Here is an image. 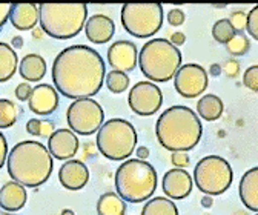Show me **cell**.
Returning a JSON list of instances; mask_svg holds the SVG:
<instances>
[{
  "label": "cell",
  "mask_w": 258,
  "mask_h": 215,
  "mask_svg": "<svg viewBox=\"0 0 258 215\" xmlns=\"http://www.w3.org/2000/svg\"><path fill=\"white\" fill-rule=\"evenodd\" d=\"M52 82L63 97L79 100L99 94L106 69L102 55L86 45L68 46L52 63Z\"/></svg>",
  "instance_id": "cell-1"
},
{
  "label": "cell",
  "mask_w": 258,
  "mask_h": 215,
  "mask_svg": "<svg viewBox=\"0 0 258 215\" xmlns=\"http://www.w3.org/2000/svg\"><path fill=\"white\" fill-rule=\"evenodd\" d=\"M203 134L197 112L187 106L175 105L168 108L155 123V135L160 145L171 152H187L194 149Z\"/></svg>",
  "instance_id": "cell-2"
},
{
  "label": "cell",
  "mask_w": 258,
  "mask_h": 215,
  "mask_svg": "<svg viewBox=\"0 0 258 215\" xmlns=\"http://www.w3.org/2000/svg\"><path fill=\"white\" fill-rule=\"evenodd\" d=\"M10 177L25 188H37L52 174V157L48 148L36 140L19 141L7 157Z\"/></svg>",
  "instance_id": "cell-3"
},
{
  "label": "cell",
  "mask_w": 258,
  "mask_h": 215,
  "mask_svg": "<svg viewBox=\"0 0 258 215\" xmlns=\"http://www.w3.org/2000/svg\"><path fill=\"white\" fill-rule=\"evenodd\" d=\"M158 184L157 171L145 160L129 159L115 172L117 195L127 203H143L149 200Z\"/></svg>",
  "instance_id": "cell-4"
},
{
  "label": "cell",
  "mask_w": 258,
  "mask_h": 215,
  "mask_svg": "<svg viewBox=\"0 0 258 215\" xmlns=\"http://www.w3.org/2000/svg\"><path fill=\"white\" fill-rule=\"evenodd\" d=\"M88 20L86 4H40L39 23L52 39L68 40L76 37Z\"/></svg>",
  "instance_id": "cell-5"
},
{
  "label": "cell",
  "mask_w": 258,
  "mask_h": 215,
  "mask_svg": "<svg viewBox=\"0 0 258 215\" xmlns=\"http://www.w3.org/2000/svg\"><path fill=\"white\" fill-rule=\"evenodd\" d=\"M139 66L148 80L165 83L181 66V52L166 39H152L139 54Z\"/></svg>",
  "instance_id": "cell-6"
},
{
  "label": "cell",
  "mask_w": 258,
  "mask_h": 215,
  "mask_svg": "<svg viewBox=\"0 0 258 215\" xmlns=\"http://www.w3.org/2000/svg\"><path fill=\"white\" fill-rule=\"evenodd\" d=\"M137 131L131 121L124 118H111L97 131V148L108 160L121 162L133 156L137 146Z\"/></svg>",
  "instance_id": "cell-7"
},
{
  "label": "cell",
  "mask_w": 258,
  "mask_h": 215,
  "mask_svg": "<svg viewBox=\"0 0 258 215\" xmlns=\"http://www.w3.org/2000/svg\"><path fill=\"white\" fill-rule=\"evenodd\" d=\"M234 171L228 160L218 156L203 157L194 168L192 181L205 195H221L232 184Z\"/></svg>",
  "instance_id": "cell-8"
},
{
  "label": "cell",
  "mask_w": 258,
  "mask_h": 215,
  "mask_svg": "<svg viewBox=\"0 0 258 215\" xmlns=\"http://www.w3.org/2000/svg\"><path fill=\"white\" fill-rule=\"evenodd\" d=\"M120 16L124 31L137 39L154 36L163 25V7L160 4H124Z\"/></svg>",
  "instance_id": "cell-9"
},
{
  "label": "cell",
  "mask_w": 258,
  "mask_h": 215,
  "mask_svg": "<svg viewBox=\"0 0 258 215\" xmlns=\"http://www.w3.org/2000/svg\"><path fill=\"white\" fill-rule=\"evenodd\" d=\"M67 121L74 134L92 135L105 123V112L99 102L92 99H79L70 105Z\"/></svg>",
  "instance_id": "cell-10"
},
{
  "label": "cell",
  "mask_w": 258,
  "mask_h": 215,
  "mask_svg": "<svg viewBox=\"0 0 258 215\" xmlns=\"http://www.w3.org/2000/svg\"><path fill=\"white\" fill-rule=\"evenodd\" d=\"M127 103L134 114L149 117L154 115L163 103V92L152 82H139L129 92Z\"/></svg>",
  "instance_id": "cell-11"
},
{
  "label": "cell",
  "mask_w": 258,
  "mask_h": 215,
  "mask_svg": "<svg viewBox=\"0 0 258 215\" xmlns=\"http://www.w3.org/2000/svg\"><path fill=\"white\" fill-rule=\"evenodd\" d=\"M209 83L208 73L197 63H186L174 76L175 91L184 99H196L206 91Z\"/></svg>",
  "instance_id": "cell-12"
},
{
  "label": "cell",
  "mask_w": 258,
  "mask_h": 215,
  "mask_svg": "<svg viewBox=\"0 0 258 215\" xmlns=\"http://www.w3.org/2000/svg\"><path fill=\"white\" fill-rule=\"evenodd\" d=\"M108 63L114 71H134L139 63V49L129 40H117L108 49Z\"/></svg>",
  "instance_id": "cell-13"
},
{
  "label": "cell",
  "mask_w": 258,
  "mask_h": 215,
  "mask_svg": "<svg viewBox=\"0 0 258 215\" xmlns=\"http://www.w3.org/2000/svg\"><path fill=\"white\" fill-rule=\"evenodd\" d=\"M29 111L34 112L39 117L51 115L58 106V94L54 86L40 83L36 88H32V92L28 99Z\"/></svg>",
  "instance_id": "cell-14"
},
{
  "label": "cell",
  "mask_w": 258,
  "mask_h": 215,
  "mask_svg": "<svg viewBox=\"0 0 258 215\" xmlns=\"http://www.w3.org/2000/svg\"><path fill=\"white\" fill-rule=\"evenodd\" d=\"M46 148L52 159L71 160L79 151V138L71 129H55L48 138Z\"/></svg>",
  "instance_id": "cell-15"
},
{
  "label": "cell",
  "mask_w": 258,
  "mask_h": 215,
  "mask_svg": "<svg viewBox=\"0 0 258 215\" xmlns=\"http://www.w3.org/2000/svg\"><path fill=\"white\" fill-rule=\"evenodd\" d=\"M192 177L186 169H171L163 175L161 180V189L169 200H183L192 191Z\"/></svg>",
  "instance_id": "cell-16"
},
{
  "label": "cell",
  "mask_w": 258,
  "mask_h": 215,
  "mask_svg": "<svg viewBox=\"0 0 258 215\" xmlns=\"http://www.w3.org/2000/svg\"><path fill=\"white\" fill-rule=\"evenodd\" d=\"M58 181L68 191H80L89 181V169L80 160H67L58 171Z\"/></svg>",
  "instance_id": "cell-17"
},
{
  "label": "cell",
  "mask_w": 258,
  "mask_h": 215,
  "mask_svg": "<svg viewBox=\"0 0 258 215\" xmlns=\"http://www.w3.org/2000/svg\"><path fill=\"white\" fill-rule=\"evenodd\" d=\"M83 29H85L86 39L91 43L103 45V43H108L114 37L115 23L111 17L105 14H94L86 20Z\"/></svg>",
  "instance_id": "cell-18"
},
{
  "label": "cell",
  "mask_w": 258,
  "mask_h": 215,
  "mask_svg": "<svg viewBox=\"0 0 258 215\" xmlns=\"http://www.w3.org/2000/svg\"><path fill=\"white\" fill-rule=\"evenodd\" d=\"M8 20L19 31L34 29L39 22V7L34 4H14L11 5Z\"/></svg>",
  "instance_id": "cell-19"
},
{
  "label": "cell",
  "mask_w": 258,
  "mask_h": 215,
  "mask_svg": "<svg viewBox=\"0 0 258 215\" xmlns=\"http://www.w3.org/2000/svg\"><path fill=\"white\" fill-rule=\"evenodd\" d=\"M28 200V194L25 186L20 183L11 180L0 188V207L7 212H17L20 210Z\"/></svg>",
  "instance_id": "cell-20"
},
{
  "label": "cell",
  "mask_w": 258,
  "mask_h": 215,
  "mask_svg": "<svg viewBox=\"0 0 258 215\" xmlns=\"http://www.w3.org/2000/svg\"><path fill=\"white\" fill-rule=\"evenodd\" d=\"M240 200L252 212H258V168H250L240 180Z\"/></svg>",
  "instance_id": "cell-21"
},
{
  "label": "cell",
  "mask_w": 258,
  "mask_h": 215,
  "mask_svg": "<svg viewBox=\"0 0 258 215\" xmlns=\"http://www.w3.org/2000/svg\"><path fill=\"white\" fill-rule=\"evenodd\" d=\"M19 73L26 82H39L46 74V61L39 54H28L20 61Z\"/></svg>",
  "instance_id": "cell-22"
},
{
  "label": "cell",
  "mask_w": 258,
  "mask_h": 215,
  "mask_svg": "<svg viewBox=\"0 0 258 215\" xmlns=\"http://www.w3.org/2000/svg\"><path fill=\"white\" fill-rule=\"evenodd\" d=\"M19 58L11 45L0 42V83L8 82L17 71Z\"/></svg>",
  "instance_id": "cell-23"
},
{
  "label": "cell",
  "mask_w": 258,
  "mask_h": 215,
  "mask_svg": "<svg viewBox=\"0 0 258 215\" xmlns=\"http://www.w3.org/2000/svg\"><path fill=\"white\" fill-rule=\"evenodd\" d=\"M223 111H224L223 100L215 94H205L197 103L199 117H202V118H205L208 121L218 120L221 117Z\"/></svg>",
  "instance_id": "cell-24"
},
{
  "label": "cell",
  "mask_w": 258,
  "mask_h": 215,
  "mask_svg": "<svg viewBox=\"0 0 258 215\" xmlns=\"http://www.w3.org/2000/svg\"><path fill=\"white\" fill-rule=\"evenodd\" d=\"M126 201L121 200L117 192H105L97 201V213L99 215H124Z\"/></svg>",
  "instance_id": "cell-25"
},
{
  "label": "cell",
  "mask_w": 258,
  "mask_h": 215,
  "mask_svg": "<svg viewBox=\"0 0 258 215\" xmlns=\"http://www.w3.org/2000/svg\"><path fill=\"white\" fill-rule=\"evenodd\" d=\"M142 215H178V209L172 200L166 197H155L145 203Z\"/></svg>",
  "instance_id": "cell-26"
},
{
  "label": "cell",
  "mask_w": 258,
  "mask_h": 215,
  "mask_svg": "<svg viewBox=\"0 0 258 215\" xmlns=\"http://www.w3.org/2000/svg\"><path fill=\"white\" fill-rule=\"evenodd\" d=\"M17 121V108L8 99H0V129H8Z\"/></svg>",
  "instance_id": "cell-27"
},
{
  "label": "cell",
  "mask_w": 258,
  "mask_h": 215,
  "mask_svg": "<svg viewBox=\"0 0 258 215\" xmlns=\"http://www.w3.org/2000/svg\"><path fill=\"white\" fill-rule=\"evenodd\" d=\"M234 34H235V31H234L229 19H221V20L215 22L212 26V37L218 43L226 45L234 37Z\"/></svg>",
  "instance_id": "cell-28"
},
{
  "label": "cell",
  "mask_w": 258,
  "mask_h": 215,
  "mask_svg": "<svg viewBox=\"0 0 258 215\" xmlns=\"http://www.w3.org/2000/svg\"><path fill=\"white\" fill-rule=\"evenodd\" d=\"M106 86L111 92H114V94H121V92H124L129 86V77L121 73V71H111L106 74Z\"/></svg>",
  "instance_id": "cell-29"
},
{
  "label": "cell",
  "mask_w": 258,
  "mask_h": 215,
  "mask_svg": "<svg viewBox=\"0 0 258 215\" xmlns=\"http://www.w3.org/2000/svg\"><path fill=\"white\" fill-rule=\"evenodd\" d=\"M226 49L234 57L244 55L250 49V40L243 33H235L234 37L226 43Z\"/></svg>",
  "instance_id": "cell-30"
},
{
  "label": "cell",
  "mask_w": 258,
  "mask_h": 215,
  "mask_svg": "<svg viewBox=\"0 0 258 215\" xmlns=\"http://www.w3.org/2000/svg\"><path fill=\"white\" fill-rule=\"evenodd\" d=\"M243 85L252 92H258V66L252 65L243 74Z\"/></svg>",
  "instance_id": "cell-31"
},
{
  "label": "cell",
  "mask_w": 258,
  "mask_h": 215,
  "mask_svg": "<svg viewBox=\"0 0 258 215\" xmlns=\"http://www.w3.org/2000/svg\"><path fill=\"white\" fill-rule=\"evenodd\" d=\"M246 29L252 39L258 40V7H253L246 17Z\"/></svg>",
  "instance_id": "cell-32"
},
{
  "label": "cell",
  "mask_w": 258,
  "mask_h": 215,
  "mask_svg": "<svg viewBox=\"0 0 258 215\" xmlns=\"http://www.w3.org/2000/svg\"><path fill=\"white\" fill-rule=\"evenodd\" d=\"M246 17H247V14L244 11H234L232 13L229 22H231L235 33H241L243 29H246Z\"/></svg>",
  "instance_id": "cell-33"
},
{
  "label": "cell",
  "mask_w": 258,
  "mask_h": 215,
  "mask_svg": "<svg viewBox=\"0 0 258 215\" xmlns=\"http://www.w3.org/2000/svg\"><path fill=\"white\" fill-rule=\"evenodd\" d=\"M171 162H172V165L174 166H177V168H180V169H184L187 165H189V162H190V159H189V156L186 152H172V156H171Z\"/></svg>",
  "instance_id": "cell-34"
},
{
  "label": "cell",
  "mask_w": 258,
  "mask_h": 215,
  "mask_svg": "<svg viewBox=\"0 0 258 215\" xmlns=\"http://www.w3.org/2000/svg\"><path fill=\"white\" fill-rule=\"evenodd\" d=\"M184 20H186V16L180 8H174L168 13V22L172 26H180L184 23Z\"/></svg>",
  "instance_id": "cell-35"
},
{
  "label": "cell",
  "mask_w": 258,
  "mask_h": 215,
  "mask_svg": "<svg viewBox=\"0 0 258 215\" xmlns=\"http://www.w3.org/2000/svg\"><path fill=\"white\" fill-rule=\"evenodd\" d=\"M31 92H32V88H31V85L26 82H23V83H20V85H17V88H16V97L20 100V102H28V99H29V96H31Z\"/></svg>",
  "instance_id": "cell-36"
},
{
  "label": "cell",
  "mask_w": 258,
  "mask_h": 215,
  "mask_svg": "<svg viewBox=\"0 0 258 215\" xmlns=\"http://www.w3.org/2000/svg\"><path fill=\"white\" fill-rule=\"evenodd\" d=\"M221 69L226 73V76H228V77H235L238 74V71H240V65H238V61H235L234 58H231V60H228L221 66Z\"/></svg>",
  "instance_id": "cell-37"
},
{
  "label": "cell",
  "mask_w": 258,
  "mask_h": 215,
  "mask_svg": "<svg viewBox=\"0 0 258 215\" xmlns=\"http://www.w3.org/2000/svg\"><path fill=\"white\" fill-rule=\"evenodd\" d=\"M40 128H42V120H39V118H31L26 121V131L31 135L40 137Z\"/></svg>",
  "instance_id": "cell-38"
},
{
  "label": "cell",
  "mask_w": 258,
  "mask_h": 215,
  "mask_svg": "<svg viewBox=\"0 0 258 215\" xmlns=\"http://www.w3.org/2000/svg\"><path fill=\"white\" fill-rule=\"evenodd\" d=\"M7 157H8V143L5 135L0 132V169L7 163Z\"/></svg>",
  "instance_id": "cell-39"
},
{
  "label": "cell",
  "mask_w": 258,
  "mask_h": 215,
  "mask_svg": "<svg viewBox=\"0 0 258 215\" xmlns=\"http://www.w3.org/2000/svg\"><path fill=\"white\" fill-rule=\"evenodd\" d=\"M10 10H11V4H0V29H2L5 26V23L8 22Z\"/></svg>",
  "instance_id": "cell-40"
},
{
  "label": "cell",
  "mask_w": 258,
  "mask_h": 215,
  "mask_svg": "<svg viewBox=\"0 0 258 215\" xmlns=\"http://www.w3.org/2000/svg\"><path fill=\"white\" fill-rule=\"evenodd\" d=\"M174 46H180V45H184L186 42V36L183 33H180V31H177V33H174L171 36V40H169Z\"/></svg>",
  "instance_id": "cell-41"
},
{
  "label": "cell",
  "mask_w": 258,
  "mask_h": 215,
  "mask_svg": "<svg viewBox=\"0 0 258 215\" xmlns=\"http://www.w3.org/2000/svg\"><path fill=\"white\" fill-rule=\"evenodd\" d=\"M136 154H137L139 160H145V159L149 157V149H148L146 146H140V148H137Z\"/></svg>",
  "instance_id": "cell-42"
},
{
  "label": "cell",
  "mask_w": 258,
  "mask_h": 215,
  "mask_svg": "<svg viewBox=\"0 0 258 215\" xmlns=\"http://www.w3.org/2000/svg\"><path fill=\"white\" fill-rule=\"evenodd\" d=\"M11 43H13V48H17L19 49V48L23 46V39L20 36H16V37H13V42Z\"/></svg>",
  "instance_id": "cell-43"
},
{
  "label": "cell",
  "mask_w": 258,
  "mask_h": 215,
  "mask_svg": "<svg viewBox=\"0 0 258 215\" xmlns=\"http://www.w3.org/2000/svg\"><path fill=\"white\" fill-rule=\"evenodd\" d=\"M212 203H214V201H212V197H211V195H205V197L202 198V204H203L205 207H211Z\"/></svg>",
  "instance_id": "cell-44"
},
{
  "label": "cell",
  "mask_w": 258,
  "mask_h": 215,
  "mask_svg": "<svg viewBox=\"0 0 258 215\" xmlns=\"http://www.w3.org/2000/svg\"><path fill=\"white\" fill-rule=\"evenodd\" d=\"M209 73H211L212 76H218V74L221 73V66L215 63V65H212V66H211V69H209Z\"/></svg>",
  "instance_id": "cell-45"
},
{
  "label": "cell",
  "mask_w": 258,
  "mask_h": 215,
  "mask_svg": "<svg viewBox=\"0 0 258 215\" xmlns=\"http://www.w3.org/2000/svg\"><path fill=\"white\" fill-rule=\"evenodd\" d=\"M60 215H76V213H74V210H71V209H63Z\"/></svg>",
  "instance_id": "cell-46"
},
{
  "label": "cell",
  "mask_w": 258,
  "mask_h": 215,
  "mask_svg": "<svg viewBox=\"0 0 258 215\" xmlns=\"http://www.w3.org/2000/svg\"><path fill=\"white\" fill-rule=\"evenodd\" d=\"M32 36H34L36 39H40V37H42V33H40V29H34V31H32Z\"/></svg>",
  "instance_id": "cell-47"
},
{
  "label": "cell",
  "mask_w": 258,
  "mask_h": 215,
  "mask_svg": "<svg viewBox=\"0 0 258 215\" xmlns=\"http://www.w3.org/2000/svg\"><path fill=\"white\" fill-rule=\"evenodd\" d=\"M0 215H13L11 212H0Z\"/></svg>",
  "instance_id": "cell-48"
}]
</instances>
